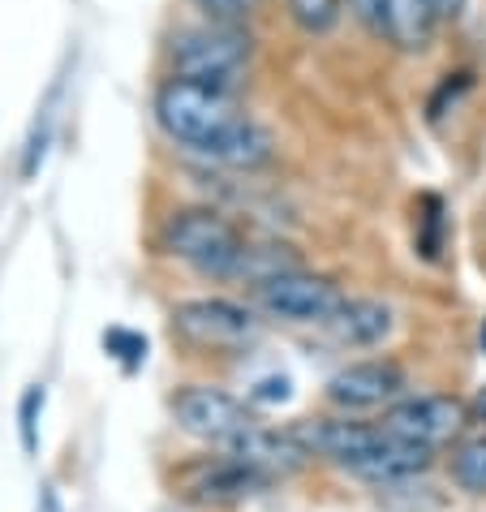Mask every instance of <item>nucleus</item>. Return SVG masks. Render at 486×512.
Listing matches in <instances>:
<instances>
[{"label":"nucleus","instance_id":"nucleus-1","mask_svg":"<svg viewBox=\"0 0 486 512\" xmlns=\"http://www.w3.org/2000/svg\"><path fill=\"white\" fill-rule=\"evenodd\" d=\"M310 457H323L349 474L379 482V487H396V482L418 478L431 465V448L392 439L383 426L353 422V418H306L289 426Z\"/></svg>","mask_w":486,"mask_h":512},{"label":"nucleus","instance_id":"nucleus-2","mask_svg":"<svg viewBox=\"0 0 486 512\" xmlns=\"http://www.w3.org/2000/svg\"><path fill=\"white\" fill-rule=\"evenodd\" d=\"M237 117H241V108L233 91L207 87V82L168 78L155 91V121H160V130L194 155H203Z\"/></svg>","mask_w":486,"mask_h":512},{"label":"nucleus","instance_id":"nucleus-3","mask_svg":"<svg viewBox=\"0 0 486 512\" xmlns=\"http://www.w3.org/2000/svg\"><path fill=\"white\" fill-rule=\"evenodd\" d=\"M160 246L185 267H194L198 276L233 280V267L241 259V250H246V237L216 207H181L164 220Z\"/></svg>","mask_w":486,"mask_h":512},{"label":"nucleus","instance_id":"nucleus-4","mask_svg":"<svg viewBox=\"0 0 486 512\" xmlns=\"http://www.w3.org/2000/svg\"><path fill=\"white\" fill-rule=\"evenodd\" d=\"M168 56H173V78H190V82L233 91L237 74L254 56V39L246 26L207 22V26H194V31H181L173 39V48H168Z\"/></svg>","mask_w":486,"mask_h":512},{"label":"nucleus","instance_id":"nucleus-5","mask_svg":"<svg viewBox=\"0 0 486 512\" xmlns=\"http://www.w3.org/2000/svg\"><path fill=\"white\" fill-rule=\"evenodd\" d=\"M465 422H469V405L461 396L426 392V396H400L388 414H383L379 426L392 439H405V444L435 452L443 444H452V439L465 431Z\"/></svg>","mask_w":486,"mask_h":512},{"label":"nucleus","instance_id":"nucleus-6","mask_svg":"<svg viewBox=\"0 0 486 512\" xmlns=\"http://www.w3.org/2000/svg\"><path fill=\"white\" fill-rule=\"evenodd\" d=\"M173 332L198 349H241L259 336V319L228 297H190L173 306Z\"/></svg>","mask_w":486,"mask_h":512},{"label":"nucleus","instance_id":"nucleus-7","mask_svg":"<svg viewBox=\"0 0 486 512\" xmlns=\"http://www.w3.org/2000/svg\"><path fill=\"white\" fill-rule=\"evenodd\" d=\"M254 302H259L263 315L284 319V323H332V315L345 302L340 284L332 276L319 272H284L276 280H267L254 289Z\"/></svg>","mask_w":486,"mask_h":512},{"label":"nucleus","instance_id":"nucleus-8","mask_svg":"<svg viewBox=\"0 0 486 512\" xmlns=\"http://www.w3.org/2000/svg\"><path fill=\"white\" fill-rule=\"evenodd\" d=\"M173 414L185 435L203 439V444H220V448H228L237 435H246L254 426V414L246 409V401H237L224 388H211V383L181 388L173 401Z\"/></svg>","mask_w":486,"mask_h":512},{"label":"nucleus","instance_id":"nucleus-9","mask_svg":"<svg viewBox=\"0 0 486 512\" xmlns=\"http://www.w3.org/2000/svg\"><path fill=\"white\" fill-rule=\"evenodd\" d=\"M409 379L392 358L349 362L327 379V401L345 414H366V409H392L405 396Z\"/></svg>","mask_w":486,"mask_h":512},{"label":"nucleus","instance_id":"nucleus-10","mask_svg":"<svg viewBox=\"0 0 486 512\" xmlns=\"http://www.w3.org/2000/svg\"><path fill=\"white\" fill-rule=\"evenodd\" d=\"M224 457H233L241 465H254V469H263L267 478H276V474H293V469H302L310 461V452L297 444L293 431H276V426L254 422L246 435H237L233 444L224 448Z\"/></svg>","mask_w":486,"mask_h":512},{"label":"nucleus","instance_id":"nucleus-11","mask_svg":"<svg viewBox=\"0 0 486 512\" xmlns=\"http://www.w3.org/2000/svg\"><path fill=\"white\" fill-rule=\"evenodd\" d=\"M271 155H276V138H271V130L241 112V117L203 151V160L220 164V168H241V173H250V168H263Z\"/></svg>","mask_w":486,"mask_h":512},{"label":"nucleus","instance_id":"nucleus-12","mask_svg":"<svg viewBox=\"0 0 486 512\" xmlns=\"http://www.w3.org/2000/svg\"><path fill=\"white\" fill-rule=\"evenodd\" d=\"M392 323H396L392 306L375 302V297H345L340 310L332 315V323H327V332L349 349H370L392 336Z\"/></svg>","mask_w":486,"mask_h":512},{"label":"nucleus","instance_id":"nucleus-13","mask_svg":"<svg viewBox=\"0 0 486 512\" xmlns=\"http://www.w3.org/2000/svg\"><path fill=\"white\" fill-rule=\"evenodd\" d=\"M267 482H271V478L263 474V469L224 457V461H216V465H207L203 474L194 478L190 491H194L198 504H237V500H246V495L263 491Z\"/></svg>","mask_w":486,"mask_h":512},{"label":"nucleus","instance_id":"nucleus-14","mask_svg":"<svg viewBox=\"0 0 486 512\" xmlns=\"http://www.w3.org/2000/svg\"><path fill=\"white\" fill-rule=\"evenodd\" d=\"M435 35V18L422 0H383V35L400 52H422Z\"/></svg>","mask_w":486,"mask_h":512},{"label":"nucleus","instance_id":"nucleus-15","mask_svg":"<svg viewBox=\"0 0 486 512\" xmlns=\"http://www.w3.org/2000/svg\"><path fill=\"white\" fill-rule=\"evenodd\" d=\"M284 272H302L293 246H280V241H259V246H250V241H246V250H241V259L233 267V280H246V284L259 289V284L276 280Z\"/></svg>","mask_w":486,"mask_h":512},{"label":"nucleus","instance_id":"nucleus-16","mask_svg":"<svg viewBox=\"0 0 486 512\" xmlns=\"http://www.w3.org/2000/svg\"><path fill=\"white\" fill-rule=\"evenodd\" d=\"M284 5L302 35H332L345 18V0H284Z\"/></svg>","mask_w":486,"mask_h":512},{"label":"nucleus","instance_id":"nucleus-17","mask_svg":"<svg viewBox=\"0 0 486 512\" xmlns=\"http://www.w3.org/2000/svg\"><path fill=\"white\" fill-rule=\"evenodd\" d=\"M452 478H456V487H465L469 495H486V431L465 439V444L452 452Z\"/></svg>","mask_w":486,"mask_h":512},{"label":"nucleus","instance_id":"nucleus-18","mask_svg":"<svg viewBox=\"0 0 486 512\" xmlns=\"http://www.w3.org/2000/svg\"><path fill=\"white\" fill-rule=\"evenodd\" d=\"M418 250L422 259H439L443 250V203L435 194L422 198V233H418Z\"/></svg>","mask_w":486,"mask_h":512},{"label":"nucleus","instance_id":"nucleus-19","mask_svg":"<svg viewBox=\"0 0 486 512\" xmlns=\"http://www.w3.org/2000/svg\"><path fill=\"white\" fill-rule=\"evenodd\" d=\"M104 349L117 362H125V366H138L142 358H147V340H142L138 332H125V327H112V332H104Z\"/></svg>","mask_w":486,"mask_h":512},{"label":"nucleus","instance_id":"nucleus-20","mask_svg":"<svg viewBox=\"0 0 486 512\" xmlns=\"http://www.w3.org/2000/svg\"><path fill=\"white\" fill-rule=\"evenodd\" d=\"M194 5L203 9L211 22H224V26H241L254 13V0H194Z\"/></svg>","mask_w":486,"mask_h":512},{"label":"nucleus","instance_id":"nucleus-21","mask_svg":"<svg viewBox=\"0 0 486 512\" xmlns=\"http://www.w3.org/2000/svg\"><path fill=\"white\" fill-rule=\"evenodd\" d=\"M469 87H474V74H469V69H461V74H448V78H443V87L431 95V104H426V112H431V121H439V117H443V104H448V99L456 104V99H461V91H469Z\"/></svg>","mask_w":486,"mask_h":512},{"label":"nucleus","instance_id":"nucleus-22","mask_svg":"<svg viewBox=\"0 0 486 512\" xmlns=\"http://www.w3.org/2000/svg\"><path fill=\"white\" fill-rule=\"evenodd\" d=\"M35 409H44V388H31L22 396V448L26 452H35Z\"/></svg>","mask_w":486,"mask_h":512},{"label":"nucleus","instance_id":"nucleus-23","mask_svg":"<svg viewBox=\"0 0 486 512\" xmlns=\"http://www.w3.org/2000/svg\"><path fill=\"white\" fill-rule=\"evenodd\" d=\"M254 401H289V379H276V375H271V379H263L259 383V388H254Z\"/></svg>","mask_w":486,"mask_h":512},{"label":"nucleus","instance_id":"nucleus-24","mask_svg":"<svg viewBox=\"0 0 486 512\" xmlns=\"http://www.w3.org/2000/svg\"><path fill=\"white\" fill-rule=\"evenodd\" d=\"M426 9H431L435 22H448V18H461L465 13V0H422Z\"/></svg>","mask_w":486,"mask_h":512},{"label":"nucleus","instance_id":"nucleus-25","mask_svg":"<svg viewBox=\"0 0 486 512\" xmlns=\"http://www.w3.org/2000/svg\"><path fill=\"white\" fill-rule=\"evenodd\" d=\"M469 414H474V422H482V426H486V388H478L474 405H469Z\"/></svg>","mask_w":486,"mask_h":512},{"label":"nucleus","instance_id":"nucleus-26","mask_svg":"<svg viewBox=\"0 0 486 512\" xmlns=\"http://www.w3.org/2000/svg\"><path fill=\"white\" fill-rule=\"evenodd\" d=\"M482 353H486V319H482Z\"/></svg>","mask_w":486,"mask_h":512}]
</instances>
